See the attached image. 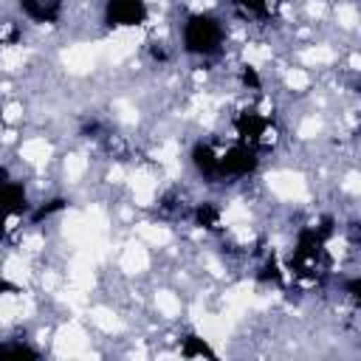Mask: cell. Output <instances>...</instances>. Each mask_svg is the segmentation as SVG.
I'll return each mask as SVG.
<instances>
[{
    "label": "cell",
    "instance_id": "6da1fadb",
    "mask_svg": "<svg viewBox=\"0 0 361 361\" xmlns=\"http://www.w3.org/2000/svg\"><path fill=\"white\" fill-rule=\"evenodd\" d=\"M223 45V25L212 14H192L183 25V48L195 56H212Z\"/></svg>",
    "mask_w": 361,
    "mask_h": 361
},
{
    "label": "cell",
    "instance_id": "7a4b0ae2",
    "mask_svg": "<svg viewBox=\"0 0 361 361\" xmlns=\"http://www.w3.org/2000/svg\"><path fill=\"white\" fill-rule=\"evenodd\" d=\"M257 166H259V155H257V149H254L251 144H245V141L228 147V149L220 155V175H223V180H226V178H245V175L257 172Z\"/></svg>",
    "mask_w": 361,
    "mask_h": 361
},
{
    "label": "cell",
    "instance_id": "3957f363",
    "mask_svg": "<svg viewBox=\"0 0 361 361\" xmlns=\"http://www.w3.org/2000/svg\"><path fill=\"white\" fill-rule=\"evenodd\" d=\"M149 8L144 0H104V23L110 28H133L147 23Z\"/></svg>",
    "mask_w": 361,
    "mask_h": 361
},
{
    "label": "cell",
    "instance_id": "277c9868",
    "mask_svg": "<svg viewBox=\"0 0 361 361\" xmlns=\"http://www.w3.org/2000/svg\"><path fill=\"white\" fill-rule=\"evenodd\" d=\"M25 212H28L25 189L20 183L6 180L0 186V240H6V220L8 217H17V214H25Z\"/></svg>",
    "mask_w": 361,
    "mask_h": 361
},
{
    "label": "cell",
    "instance_id": "5b68a950",
    "mask_svg": "<svg viewBox=\"0 0 361 361\" xmlns=\"http://www.w3.org/2000/svg\"><path fill=\"white\" fill-rule=\"evenodd\" d=\"M192 166L197 169V175L203 178V180H209V183H217V180H223V175H220V155L212 149V144H206V141H197L195 147H192Z\"/></svg>",
    "mask_w": 361,
    "mask_h": 361
},
{
    "label": "cell",
    "instance_id": "8992f818",
    "mask_svg": "<svg viewBox=\"0 0 361 361\" xmlns=\"http://www.w3.org/2000/svg\"><path fill=\"white\" fill-rule=\"evenodd\" d=\"M20 8L37 23H56L62 14V0H20Z\"/></svg>",
    "mask_w": 361,
    "mask_h": 361
},
{
    "label": "cell",
    "instance_id": "52a82bcc",
    "mask_svg": "<svg viewBox=\"0 0 361 361\" xmlns=\"http://www.w3.org/2000/svg\"><path fill=\"white\" fill-rule=\"evenodd\" d=\"M265 127H268V121H265L259 113H254V110H245V113H240V116L234 118V130H237V135H240L245 144H254V141L265 133Z\"/></svg>",
    "mask_w": 361,
    "mask_h": 361
},
{
    "label": "cell",
    "instance_id": "ba28073f",
    "mask_svg": "<svg viewBox=\"0 0 361 361\" xmlns=\"http://www.w3.org/2000/svg\"><path fill=\"white\" fill-rule=\"evenodd\" d=\"M195 220H197V226H203V228H217V223H220V209L206 200V203H200V206L195 209Z\"/></svg>",
    "mask_w": 361,
    "mask_h": 361
},
{
    "label": "cell",
    "instance_id": "9c48e42d",
    "mask_svg": "<svg viewBox=\"0 0 361 361\" xmlns=\"http://www.w3.org/2000/svg\"><path fill=\"white\" fill-rule=\"evenodd\" d=\"M180 355H186V358H195V355H209V358H214L212 347H209L203 338H197V336H186V341H183V347H180Z\"/></svg>",
    "mask_w": 361,
    "mask_h": 361
},
{
    "label": "cell",
    "instance_id": "30bf717a",
    "mask_svg": "<svg viewBox=\"0 0 361 361\" xmlns=\"http://www.w3.org/2000/svg\"><path fill=\"white\" fill-rule=\"evenodd\" d=\"M65 206H68V200H62V197H56V200H48V203H42V206H39V209L31 214V220H34V223H39V220L51 217L54 212H62Z\"/></svg>",
    "mask_w": 361,
    "mask_h": 361
},
{
    "label": "cell",
    "instance_id": "8fae6325",
    "mask_svg": "<svg viewBox=\"0 0 361 361\" xmlns=\"http://www.w3.org/2000/svg\"><path fill=\"white\" fill-rule=\"evenodd\" d=\"M231 3L245 8V11H251V14H259V17L268 14V0H231Z\"/></svg>",
    "mask_w": 361,
    "mask_h": 361
},
{
    "label": "cell",
    "instance_id": "7c38bea8",
    "mask_svg": "<svg viewBox=\"0 0 361 361\" xmlns=\"http://www.w3.org/2000/svg\"><path fill=\"white\" fill-rule=\"evenodd\" d=\"M0 355H28V358H37V350H31L28 344H0Z\"/></svg>",
    "mask_w": 361,
    "mask_h": 361
},
{
    "label": "cell",
    "instance_id": "4fadbf2b",
    "mask_svg": "<svg viewBox=\"0 0 361 361\" xmlns=\"http://www.w3.org/2000/svg\"><path fill=\"white\" fill-rule=\"evenodd\" d=\"M240 82L245 85V87H251V90H259V73H257V68H251V65H245L243 71H240Z\"/></svg>",
    "mask_w": 361,
    "mask_h": 361
},
{
    "label": "cell",
    "instance_id": "5bb4252c",
    "mask_svg": "<svg viewBox=\"0 0 361 361\" xmlns=\"http://www.w3.org/2000/svg\"><path fill=\"white\" fill-rule=\"evenodd\" d=\"M259 279H262V282H276V285L282 282V274H279V268H276V262H274V259H268V262L262 265Z\"/></svg>",
    "mask_w": 361,
    "mask_h": 361
},
{
    "label": "cell",
    "instance_id": "9a60e30c",
    "mask_svg": "<svg viewBox=\"0 0 361 361\" xmlns=\"http://www.w3.org/2000/svg\"><path fill=\"white\" fill-rule=\"evenodd\" d=\"M14 290H17V285H11L8 279L0 276V293H14Z\"/></svg>",
    "mask_w": 361,
    "mask_h": 361
},
{
    "label": "cell",
    "instance_id": "2e32d148",
    "mask_svg": "<svg viewBox=\"0 0 361 361\" xmlns=\"http://www.w3.org/2000/svg\"><path fill=\"white\" fill-rule=\"evenodd\" d=\"M6 180H8V169H6V166H0V186H3Z\"/></svg>",
    "mask_w": 361,
    "mask_h": 361
}]
</instances>
